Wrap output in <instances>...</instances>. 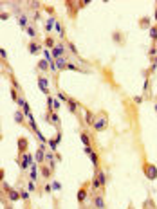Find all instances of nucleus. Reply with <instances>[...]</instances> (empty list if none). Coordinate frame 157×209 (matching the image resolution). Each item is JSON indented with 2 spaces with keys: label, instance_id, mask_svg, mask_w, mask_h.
Segmentation results:
<instances>
[{
  "label": "nucleus",
  "instance_id": "nucleus-1",
  "mask_svg": "<svg viewBox=\"0 0 157 209\" xmlns=\"http://www.w3.org/2000/svg\"><path fill=\"white\" fill-rule=\"evenodd\" d=\"M145 173H146V177H148L150 180H155V179H157V170H155V166H154V164H146Z\"/></svg>",
  "mask_w": 157,
  "mask_h": 209
},
{
  "label": "nucleus",
  "instance_id": "nucleus-2",
  "mask_svg": "<svg viewBox=\"0 0 157 209\" xmlns=\"http://www.w3.org/2000/svg\"><path fill=\"white\" fill-rule=\"evenodd\" d=\"M38 87H40L47 96H51V94H49V79H47L45 76H40V78H38Z\"/></svg>",
  "mask_w": 157,
  "mask_h": 209
},
{
  "label": "nucleus",
  "instance_id": "nucleus-3",
  "mask_svg": "<svg viewBox=\"0 0 157 209\" xmlns=\"http://www.w3.org/2000/svg\"><path fill=\"white\" fill-rule=\"evenodd\" d=\"M51 54H52V58H56V60H58V58H63V54H65V47H63V45H56V47L52 49Z\"/></svg>",
  "mask_w": 157,
  "mask_h": 209
},
{
  "label": "nucleus",
  "instance_id": "nucleus-4",
  "mask_svg": "<svg viewBox=\"0 0 157 209\" xmlns=\"http://www.w3.org/2000/svg\"><path fill=\"white\" fill-rule=\"evenodd\" d=\"M107 124H108V123H107V119H105V117H101L99 121H96V123H94V130H96V132H103V130L107 128Z\"/></svg>",
  "mask_w": 157,
  "mask_h": 209
},
{
  "label": "nucleus",
  "instance_id": "nucleus-5",
  "mask_svg": "<svg viewBox=\"0 0 157 209\" xmlns=\"http://www.w3.org/2000/svg\"><path fill=\"white\" fill-rule=\"evenodd\" d=\"M94 207L96 209H105V200L101 195H94Z\"/></svg>",
  "mask_w": 157,
  "mask_h": 209
},
{
  "label": "nucleus",
  "instance_id": "nucleus-6",
  "mask_svg": "<svg viewBox=\"0 0 157 209\" xmlns=\"http://www.w3.org/2000/svg\"><path fill=\"white\" fill-rule=\"evenodd\" d=\"M29 52H31V54H38V52H40V43L31 41V43H29Z\"/></svg>",
  "mask_w": 157,
  "mask_h": 209
},
{
  "label": "nucleus",
  "instance_id": "nucleus-7",
  "mask_svg": "<svg viewBox=\"0 0 157 209\" xmlns=\"http://www.w3.org/2000/svg\"><path fill=\"white\" fill-rule=\"evenodd\" d=\"M67 105H69V110L72 112V114H76L78 112V103L72 99V97H69V101H67Z\"/></svg>",
  "mask_w": 157,
  "mask_h": 209
},
{
  "label": "nucleus",
  "instance_id": "nucleus-8",
  "mask_svg": "<svg viewBox=\"0 0 157 209\" xmlns=\"http://www.w3.org/2000/svg\"><path fill=\"white\" fill-rule=\"evenodd\" d=\"M42 175H43L45 180H49V177L52 175V168H49V166H42Z\"/></svg>",
  "mask_w": 157,
  "mask_h": 209
},
{
  "label": "nucleus",
  "instance_id": "nucleus-9",
  "mask_svg": "<svg viewBox=\"0 0 157 209\" xmlns=\"http://www.w3.org/2000/svg\"><path fill=\"white\" fill-rule=\"evenodd\" d=\"M56 67H58L60 70H65V69H67V60H65V58H58V60H56Z\"/></svg>",
  "mask_w": 157,
  "mask_h": 209
},
{
  "label": "nucleus",
  "instance_id": "nucleus-10",
  "mask_svg": "<svg viewBox=\"0 0 157 209\" xmlns=\"http://www.w3.org/2000/svg\"><path fill=\"white\" fill-rule=\"evenodd\" d=\"M47 119H49V121H52V124H54V126H58V124H60V117H58L54 112L47 114Z\"/></svg>",
  "mask_w": 157,
  "mask_h": 209
},
{
  "label": "nucleus",
  "instance_id": "nucleus-11",
  "mask_svg": "<svg viewBox=\"0 0 157 209\" xmlns=\"http://www.w3.org/2000/svg\"><path fill=\"white\" fill-rule=\"evenodd\" d=\"M43 152H45V148L40 146L38 152H36V161H38V162H43V159H45V153H43Z\"/></svg>",
  "mask_w": 157,
  "mask_h": 209
},
{
  "label": "nucleus",
  "instance_id": "nucleus-12",
  "mask_svg": "<svg viewBox=\"0 0 157 209\" xmlns=\"http://www.w3.org/2000/svg\"><path fill=\"white\" fill-rule=\"evenodd\" d=\"M49 67H51V63H49L47 60H42V61L38 63V69H40V70H43V72H47V70H49Z\"/></svg>",
  "mask_w": 157,
  "mask_h": 209
},
{
  "label": "nucleus",
  "instance_id": "nucleus-13",
  "mask_svg": "<svg viewBox=\"0 0 157 209\" xmlns=\"http://www.w3.org/2000/svg\"><path fill=\"white\" fill-rule=\"evenodd\" d=\"M18 23H20V27L27 29V16H25V14H20V16H18Z\"/></svg>",
  "mask_w": 157,
  "mask_h": 209
},
{
  "label": "nucleus",
  "instance_id": "nucleus-14",
  "mask_svg": "<svg viewBox=\"0 0 157 209\" xmlns=\"http://www.w3.org/2000/svg\"><path fill=\"white\" fill-rule=\"evenodd\" d=\"M14 121H16L18 124H24V114H22L20 110H16V112H14Z\"/></svg>",
  "mask_w": 157,
  "mask_h": 209
},
{
  "label": "nucleus",
  "instance_id": "nucleus-15",
  "mask_svg": "<svg viewBox=\"0 0 157 209\" xmlns=\"http://www.w3.org/2000/svg\"><path fill=\"white\" fill-rule=\"evenodd\" d=\"M85 121H87V124H89V126H94V123H96V121H94V115H92L90 112H87V114H85Z\"/></svg>",
  "mask_w": 157,
  "mask_h": 209
},
{
  "label": "nucleus",
  "instance_id": "nucleus-16",
  "mask_svg": "<svg viewBox=\"0 0 157 209\" xmlns=\"http://www.w3.org/2000/svg\"><path fill=\"white\" fill-rule=\"evenodd\" d=\"M81 143L85 144V148H87V146H90V135L83 132V134H81Z\"/></svg>",
  "mask_w": 157,
  "mask_h": 209
},
{
  "label": "nucleus",
  "instance_id": "nucleus-17",
  "mask_svg": "<svg viewBox=\"0 0 157 209\" xmlns=\"http://www.w3.org/2000/svg\"><path fill=\"white\" fill-rule=\"evenodd\" d=\"M52 25H56V20H54V18H49V20L45 22V31L49 32V31L52 29Z\"/></svg>",
  "mask_w": 157,
  "mask_h": 209
},
{
  "label": "nucleus",
  "instance_id": "nucleus-18",
  "mask_svg": "<svg viewBox=\"0 0 157 209\" xmlns=\"http://www.w3.org/2000/svg\"><path fill=\"white\" fill-rule=\"evenodd\" d=\"M18 148H20V153H25V148H27V141H25V139H20V141H18Z\"/></svg>",
  "mask_w": 157,
  "mask_h": 209
},
{
  "label": "nucleus",
  "instance_id": "nucleus-19",
  "mask_svg": "<svg viewBox=\"0 0 157 209\" xmlns=\"http://www.w3.org/2000/svg\"><path fill=\"white\" fill-rule=\"evenodd\" d=\"M85 198H87V189L83 188V189H80V191H78V202H83Z\"/></svg>",
  "mask_w": 157,
  "mask_h": 209
},
{
  "label": "nucleus",
  "instance_id": "nucleus-20",
  "mask_svg": "<svg viewBox=\"0 0 157 209\" xmlns=\"http://www.w3.org/2000/svg\"><path fill=\"white\" fill-rule=\"evenodd\" d=\"M90 161H92L94 168L98 170V166H99V161H98V155H96V152H92V153H90Z\"/></svg>",
  "mask_w": 157,
  "mask_h": 209
},
{
  "label": "nucleus",
  "instance_id": "nucleus-21",
  "mask_svg": "<svg viewBox=\"0 0 157 209\" xmlns=\"http://www.w3.org/2000/svg\"><path fill=\"white\" fill-rule=\"evenodd\" d=\"M43 43H45V47H51V49H54V47H56V45H54V40H52L51 36H47Z\"/></svg>",
  "mask_w": 157,
  "mask_h": 209
},
{
  "label": "nucleus",
  "instance_id": "nucleus-22",
  "mask_svg": "<svg viewBox=\"0 0 157 209\" xmlns=\"http://www.w3.org/2000/svg\"><path fill=\"white\" fill-rule=\"evenodd\" d=\"M58 99H60V101H63V103H67V101H69V97L65 96V92H58Z\"/></svg>",
  "mask_w": 157,
  "mask_h": 209
},
{
  "label": "nucleus",
  "instance_id": "nucleus-23",
  "mask_svg": "<svg viewBox=\"0 0 157 209\" xmlns=\"http://www.w3.org/2000/svg\"><path fill=\"white\" fill-rule=\"evenodd\" d=\"M69 51H71L72 54H76V56H78V51H76V45H74L72 41H69Z\"/></svg>",
  "mask_w": 157,
  "mask_h": 209
},
{
  "label": "nucleus",
  "instance_id": "nucleus-24",
  "mask_svg": "<svg viewBox=\"0 0 157 209\" xmlns=\"http://www.w3.org/2000/svg\"><path fill=\"white\" fill-rule=\"evenodd\" d=\"M150 38H152V40H157V27H152V29H150Z\"/></svg>",
  "mask_w": 157,
  "mask_h": 209
},
{
  "label": "nucleus",
  "instance_id": "nucleus-25",
  "mask_svg": "<svg viewBox=\"0 0 157 209\" xmlns=\"http://www.w3.org/2000/svg\"><path fill=\"white\" fill-rule=\"evenodd\" d=\"M25 31H27V32H29V36H31V38H36V31H34V29H33V27H27V29H25Z\"/></svg>",
  "mask_w": 157,
  "mask_h": 209
},
{
  "label": "nucleus",
  "instance_id": "nucleus-26",
  "mask_svg": "<svg viewBox=\"0 0 157 209\" xmlns=\"http://www.w3.org/2000/svg\"><path fill=\"white\" fill-rule=\"evenodd\" d=\"M9 198H11V200H18V198H20V195H18L16 191H11V193H9Z\"/></svg>",
  "mask_w": 157,
  "mask_h": 209
},
{
  "label": "nucleus",
  "instance_id": "nucleus-27",
  "mask_svg": "<svg viewBox=\"0 0 157 209\" xmlns=\"http://www.w3.org/2000/svg\"><path fill=\"white\" fill-rule=\"evenodd\" d=\"M99 186H101V184H99V180H98V177H96V179L92 180V189H98Z\"/></svg>",
  "mask_w": 157,
  "mask_h": 209
},
{
  "label": "nucleus",
  "instance_id": "nucleus-28",
  "mask_svg": "<svg viewBox=\"0 0 157 209\" xmlns=\"http://www.w3.org/2000/svg\"><path fill=\"white\" fill-rule=\"evenodd\" d=\"M31 177H33V180H36V164H33V170H31Z\"/></svg>",
  "mask_w": 157,
  "mask_h": 209
},
{
  "label": "nucleus",
  "instance_id": "nucleus-29",
  "mask_svg": "<svg viewBox=\"0 0 157 209\" xmlns=\"http://www.w3.org/2000/svg\"><path fill=\"white\" fill-rule=\"evenodd\" d=\"M54 110H60V101H54Z\"/></svg>",
  "mask_w": 157,
  "mask_h": 209
},
{
  "label": "nucleus",
  "instance_id": "nucleus-30",
  "mask_svg": "<svg viewBox=\"0 0 157 209\" xmlns=\"http://www.w3.org/2000/svg\"><path fill=\"white\" fill-rule=\"evenodd\" d=\"M22 198H24V200H27V198H29V193H25V191H24V193H22Z\"/></svg>",
  "mask_w": 157,
  "mask_h": 209
},
{
  "label": "nucleus",
  "instance_id": "nucleus-31",
  "mask_svg": "<svg viewBox=\"0 0 157 209\" xmlns=\"http://www.w3.org/2000/svg\"><path fill=\"white\" fill-rule=\"evenodd\" d=\"M155 20H157V9H155Z\"/></svg>",
  "mask_w": 157,
  "mask_h": 209
},
{
  "label": "nucleus",
  "instance_id": "nucleus-32",
  "mask_svg": "<svg viewBox=\"0 0 157 209\" xmlns=\"http://www.w3.org/2000/svg\"><path fill=\"white\" fill-rule=\"evenodd\" d=\"M5 209H11V207H9V206H7V207H5Z\"/></svg>",
  "mask_w": 157,
  "mask_h": 209
},
{
  "label": "nucleus",
  "instance_id": "nucleus-33",
  "mask_svg": "<svg viewBox=\"0 0 157 209\" xmlns=\"http://www.w3.org/2000/svg\"><path fill=\"white\" fill-rule=\"evenodd\" d=\"M155 112H157V105H155Z\"/></svg>",
  "mask_w": 157,
  "mask_h": 209
},
{
  "label": "nucleus",
  "instance_id": "nucleus-34",
  "mask_svg": "<svg viewBox=\"0 0 157 209\" xmlns=\"http://www.w3.org/2000/svg\"><path fill=\"white\" fill-rule=\"evenodd\" d=\"M155 51H157V47H155Z\"/></svg>",
  "mask_w": 157,
  "mask_h": 209
}]
</instances>
